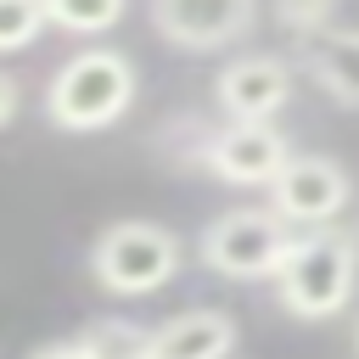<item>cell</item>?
<instances>
[{
    "mask_svg": "<svg viewBox=\"0 0 359 359\" xmlns=\"http://www.w3.org/2000/svg\"><path fill=\"white\" fill-rule=\"evenodd\" d=\"M286 163H292V140L275 123H213L196 151V168L236 191H269Z\"/></svg>",
    "mask_w": 359,
    "mask_h": 359,
    "instance_id": "7",
    "label": "cell"
},
{
    "mask_svg": "<svg viewBox=\"0 0 359 359\" xmlns=\"http://www.w3.org/2000/svg\"><path fill=\"white\" fill-rule=\"evenodd\" d=\"M213 101L224 112V123H275L292 101V67L275 50H241L219 67L213 79Z\"/></svg>",
    "mask_w": 359,
    "mask_h": 359,
    "instance_id": "8",
    "label": "cell"
},
{
    "mask_svg": "<svg viewBox=\"0 0 359 359\" xmlns=\"http://www.w3.org/2000/svg\"><path fill=\"white\" fill-rule=\"evenodd\" d=\"M348 202H353V174L337 157H325V151H292V163L275 174L264 208L280 213L292 230H320V224H337Z\"/></svg>",
    "mask_w": 359,
    "mask_h": 359,
    "instance_id": "5",
    "label": "cell"
},
{
    "mask_svg": "<svg viewBox=\"0 0 359 359\" xmlns=\"http://www.w3.org/2000/svg\"><path fill=\"white\" fill-rule=\"evenodd\" d=\"M292 241H297V230H292L280 213H269V208H224V213H213V219L202 224L196 258H202V269H213L219 280L252 286V280H275V275H280Z\"/></svg>",
    "mask_w": 359,
    "mask_h": 359,
    "instance_id": "4",
    "label": "cell"
},
{
    "mask_svg": "<svg viewBox=\"0 0 359 359\" xmlns=\"http://www.w3.org/2000/svg\"><path fill=\"white\" fill-rule=\"evenodd\" d=\"M17 112H22V84H17L11 73H0V129H6Z\"/></svg>",
    "mask_w": 359,
    "mask_h": 359,
    "instance_id": "16",
    "label": "cell"
},
{
    "mask_svg": "<svg viewBox=\"0 0 359 359\" xmlns=\"http://www.w3.org/2000/svg\"><path fill=\"white\" fill-rule=\"evenodd\" d=\"M28 359H90V348H84L79 337H62V342H39Z\"/></svg>",
    "mask_w": 359,
    "mask_h": 359,
    "instance_id": "15",
    "label": "cell"
},
{
    "mask_svg": "<svg viewBox=\"0 0 359 359\" xmlns=\"http://www.w3.org/2000/svg\"><path fill=\"white\" fill-rule=\"evenodd\" d=\"M146 325L123 320V314H101L79 331V342L90 348V359H146Z\"/></svg>",
    "mask_w": 359,
    "mask_h": 359,
    "instance_id": "11",
    "label": "cell"
},
{
    "mask_svg": "<svg viewBox=\"0 0 359 359\" xmlns=\"http://www.w3.org/2000/svg\"><path fill=\"white\" fill-rule=\"evenodd\" d=\"M236 314L224 309H185L146 337V359H236Z\"/></svg>",
    "mask_w": 359,
    "mask_h": 359,
    "instance_id": "9",
    "label": "cell"
},
{
    "mask_svg": "<svg viewBox=\"0 0 359 359\" xmlns=\"http://www.w3.org/2000/svg\"><path fill=\"white\" fill-rule=\"evenodd\" d=\"M275 28L280 34H292L297 45H309V39H320V34H331L337 28V6H303V0H280L275 6Z\"/></svg>",
    "mask_w": 359,
    "mask_h": 359,
    "instance_id": "14",
    "label": "cell"
},
{
    "mask_svg": "<svg viewBox=\"0 0 359 359\" xmlns=\"http://www.w3.org/2000/svg\"><path fill=\"white\" fill-rule=\"evenodd\" d=\"M45 34V0H0V56L28 50Z\"/></svg>",
    "mask_w": 359,
    "mask_h": 359,
    "instance_id": "13",
    "label": "cell"
},
{
    "mask_svg": "<svg viewBox=\"0 0 359 359\" xmlns=\"http://www.w3.org/2000/svg\"><path fill=\"white\" fill-rule=\"evenodd\" d=\"M146 22L168 50L213 56V50H230V45L252 39L258 6L252 0H151Z\"/></svg>",
    "mask_w": 359,
    "mask_h": 359,
    "instance_id": "6",
    "label": "cell"
},
{
    "mask_svg": "<svg viewBox=\"0 0 359 359\" xmlns=\"http://www.w3.org/2000/svg\"><path fill=\"white\" fill-rule=\"evenodd\" d=\"M180 236L157 219H112L90 241V280L107 297H151L180 275Z\"/></svg>",
    "mask_w": 359,
    "mask_h": 359,
    "instance_id": "3",
    "label": "cell"
},
{
    "mask_svg": "<svg viewBox=\"0 0 359 359\" xmlns=\"http://www.w3.org/2000/svg\"><path fill=\"white\" fill-rule=\"evenodd\" d=\"M353 353H359V320H353Z\"/></svg>",
    "mask_w": 359,
    "mask_h": 359,
    "instance_id": "17",
    "label": "cell"
},
{
    "mask_svg": "<svg viewBox=\"0 0 359 359\" xmlns=\"http://www.w3.org/2000/svg\"><path fill=\"white\" fill-rule=\"evenodd\" d=\"M123 22V0H45V28L62 34H107Z\"/></svg>",
    "mask_w": 359,
    "mask_h": 359,
    "instance_id": "12",
    "label": "cell"
},
{
    "mask_svg": "<svg viewBox=\"0 0 359 359\" xmlns=\"http://www.w3.org/2000/svg\"><path fill=\"white\" fill-rule=\"evenodd\" d=\"M297 50H303V73H309L337 107L359 112V28H342V22H337L331 34L297 45Z\"/></svg>",
    "mask_w": 359,
    "mask_h": 359,
    "instance_id": "10",
    "label": "cell"
},
{
    "mask_svg": "<svg viewBox=\"0 0 359 359\" xmlns=\"http://www.w3.org/2000/svg\"><path fill=\"white\" fill-rule=\"evenodd\" d=\"M135 95H140V67L112 45H84L50 73L45 123L62 135H95V129H112L135 107Z\"/></svg>",
    "mask_w": 359,
    "mask_h": 359,
    "instance_id": "1",
    "label": "cell"
},
{
    "mask_svg": "<svg viewBox=\"0 0 359 359\" xmlns=\"http://www.w3.org/2000/svg\"><path fill=\"white\" fill-rule=\"evenodd\" d=\"M359 292V236L348 224H320V230H297L280 275H275V297L292 320H331L353 303Z\"/></svg>",
    "mask_w": 359,
    "mask_h": 359,
    "instance_id": "2",
    "label": "cell"
}]
</instances>
